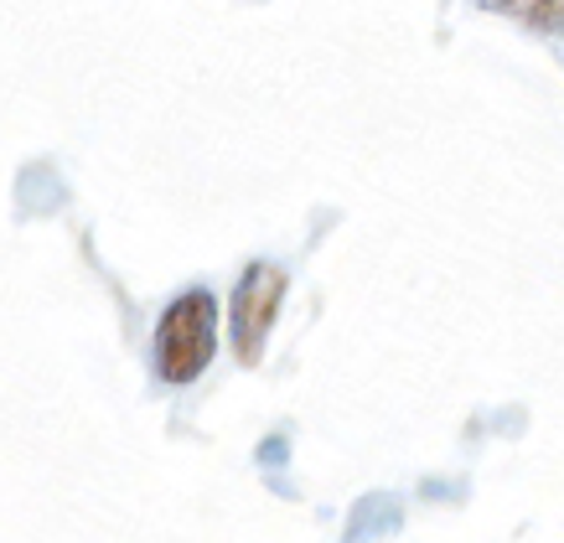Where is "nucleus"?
Wrapping results in <instances>:
<instances>
[{"label": "nucleus", "instance_id": "f03ea898", "mask_svg": "<svg viewBox=\"0 0 564 543\" xmlns=\"http://www.w3.org/2000/svg\"><path fill=\"white\" fill-rule=\"evenodd\" d=\"M280 306H285V270L254 259V264L239 274L234 311H228V341H234V357H239L243 368H259V357H264V341H270V332H274Z\"/></svg>", "mask_w": 564, "mask_h": 543}, {"label": "nucleus", "instance_id": "7ed1b4c3", "mask_svg": "<svg viewBox=\"0 0 564 543\" xmlns=\"http://www.w3.org/2000/svg\"><path fill=\"white\" fill-rule=\"evenodd\" d=\"M477 6L523 21L533 32H564V0H477Z\"/></svg>", "mask_w": 564, "mask_h": 543}, {"label": "nucleus", "instance_id": "f257e3e1", "mask_svg": "<svg viewBox=\"0 0 564 543\" xmlns=\"http://www.w3.org/2000/svg\"><path fill=\"white\" fill-rule=\"evenodd\" d=\"M213 352H218V301L207 290L176 295L155 326V373L172 389H187L207 373Z\"/></svg>", "mask_w": 564, "mask_h": 543}]
</instances>
